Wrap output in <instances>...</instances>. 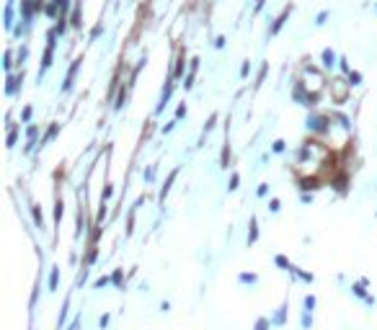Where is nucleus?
I'll use <instances>...</instances> for the list:
<instances>
[{
	"label": "nucleus",
	"mask_w": 377,
	"mask_h": 330,
	"mask_svg": "<svg viewBox=\"0 0 377 330\" xmlns=\"http://www.w3.org/2000/svg\"><path fill=\"white\" fill-rule=\"evenodd\" d=\"M326 124H328L326 116H310V119H308V127H310L313 132H326V129H328Z\"/></svg>",
	"instance_id": "obj_1"
},
{
	"label": "nucleus",
	"mask_w": 377,
	"mask_h": 330,
	"mask_svg": "<svg viewBox=\"0 0 377 330\" xmlns=\"http://www.w3.org/2000/svg\"><path fill=\"white\" fill-rule=\"evenodd\" d=\"M31 214H34L36 227H39V230H44V217H41V209H39V206H31Z\"/></svg>",
	"instance_id": "obj_2"
},
{
	"label": "nucleus",
	"mask_w": 377,
	"mask_h": 330,
	"mask_svg": "<svg viewBox=\"0 0 377 330\" xmlns=\"http://www.w3.org/2000/svg\"><path fill=\"white\" fill-rule=\"evenodd\" d=\"M334 62H336V54L331 52V49H323V65L326 67H334Z\"/></svg>",
	"instance_id": "obj_3"
},
{
	"label": "nucleus",
	"mask_w": 377,
	"mask_h": 330,
	"mask_svg": "<svg viewBox=\"0 0 377 330\" xmlns=\"http://www.w3.org/2000/svg\"><path fill=\"white\" fill-rule=\"evenodd\" d=\"M57 281H59V268H52V274H49V292L57 289Z\"/></svg>",
	"instance_id": "obj_4"
},
{
	"label": "nucleus",
	"mask_w": 377,
	"mask_h": 330,
	"mask_svg": "<svg viewBox=\"0 0 377 330\" xmlns=\"http://www.w3.org/2000/svg\"><path fill=\"white\" fill-rule=\"evenodd\" d=\"M173 181H176V170L168 175V181H165V186H163V191H160V199H165V193L171 191V183H173Z\"/></svg>",
	"instance_id": "obj_5"
},
{
	"label": "nucleus",
	"mask_w": 377,
	"mask_h": 330,
	"mask_svg": "<svg viewBox=\"0 0 377 330\" xmlns=\"http://www.w3.org/2000/svg\"><path fill=\"white\" fill-rule=\"evenodd\" d=\"M284 18H287V10H284L282 16L274 21V26H271V34H277V31H279V28H282V23H284Z\"/></svg>",
	"instance_id": "obj_6"
},
{
	"label": "nucleus",
	"mask_w": 377,
	"mask_h": 330,
	"mask_svg": "<svg viewBox=\"0 0 377 330\" xmlns=\"http://www.w3.org/2000/svg\"><path fill=\"white\" fill-rule=\"evenodd\" d=\"M65 320H67V302L62 305V312H59V318H57V328H59V330H62V323H65Z\"/></svg>",
	"instance_id": "obj_7"
},
{
	"label": "nucleus",
	"mask_w": 377,
	"mask_h": 330,
	"mask_svg": "<svg viewBox=\"0 0 377 330\" xmlns=\"http://www.w3.org/2000/svg\"><path fill=\"white\" fill-rule=\"evenodd\" d=\"M303 305H305V312H313V307H315V297L308 294V297L303 299Z\"/></svg>",
	"instance_id": "obj_8"
},
{
	"label": "nucleus",
	"mask_w": 377,
	"mask_h": 330,
	"mask_svg": "<svg viewBox=\"0 0 377 330\" xmlns=\"http://www.w3.org/2000/svg\"><path fill=\"white\" fill-rule=\"evenodd\" d=\"M49 65H52V47L47 49V54H44V62H41V72H44V70H47ZM41 72H39V75H41Z\"/></svg>",
	"instance_id": "obj_9"
},
{
	"label": "nucleus",
	"mask_w": 377,
	"mask_h": 330,
	"mask_svg": "<svg viewBox=\"0 0 377 330\" xmlns=\"http://www.w3.org/2000/svg\"><path fill=\"white\" fill-rule=\"evenodd\" d=\"M238 281H240V284H256V274H240Z\"/></svg>",
	"instance_id": "obj_10"
},
{
	"label": "nucleus",
	"mask_w": 377,
	"mask_h": 330,
	"mask_svg": "<svg viewBox=\"0 0 377 330\" xmlns=\"http://www.w3.org/2000/svg\"><path fill=\"white\" fill-rule=\"evenodd\" d=\"M59 219H62V201L54 204V222H59Z\"/></svg>",
	"instance_id": "obj_11"
},
{
	"label": "nucleus",
	"mask_w": 377,
	"mask_h": 330,
	"mask_svg": "<svg viewBox=\"0 0 377 330\" xmlns=\"http://www.w3.org/2000/svg\"><path fill=\"white\" fill-rule=\"evenodd\" d=\"M300 323H303V328L308 330V328L313 325V318H310V312H305V315H303V318H300Z\"/></svg>",
	"instance_id": "obj_12"
},
{
	"label": "nucleus",
	"mask_w": 377,
	"mask_h": 330,
	"mask_svg": "<svg viewBox=\"0 0 377 330\" xmlns=\"http://www.w3.org/2000/svg\"><path fill=\"white\" fill-rule=\"evenodd\" d=\"M256 237H259V230H256V219H251V237H248V243H253Z\"/></svg>",
	"instance_id": "obj_13"
},
{
	"label": "nucleus",
	"mask_w": 377,
	"mask_h": 330,
	"mask_svg": "<svg viewBox=\"0 0 377 330\" xmlns=\"http://www.w3.org/2000/svg\"><path fill=\"white\" fill-rule=\"evenodd\" d=\"M228 158H230V147L222 150V168H228Z\"/></svg>",
	"instance_id": "obj_14"
},
{
	"label": "nucleus",
	"mask_w": 377,
	"mask_h": 330,
	"mask_svg": "<svg viewBox=\"0 0 377 330\" xmlns=\"http://www.w3.org/2000/svg\"><path fill=\"white\" fill-rule=\"evenodd\" d=\"M277 266H282V268H292V266L287 263V258H284V256H277Z\"/></svg>",
	"instance_id": "obj_15"
},
{
	"label": "nucleus",
	"mask_w": 377,
	"mask_h": 330,
	"mask_svg": "<svg viewBox=\"0 0 377 330\" xmlns=\"http://www.w3.org/2000/svg\"><path fill=\"white\" fill-rule=\"evenodd\" d=\"M18 80H21V78H10V80H8V93L16 91V83H18Z\"/></svg>",
	"instance_id": "obj_16"
},
{
	"label": "nucleus",
	"mask_w": 377,
	"mask_h": 330,
	"mask_svg": "<svg viewBox=\"0 0 377 330\" xmlns=\"http://www.w3.org/2000/svg\"><path fill=\"white\" fill-rule=\"evenodd\" d=\"M349 80H352V85H357V83L362 80V75H359V72H349Z\"/></svg>",
	"instance_id": "obj_17"
},
{
	"label": "nucleus",
	"mask_w": 377,
	"mask_h": 330,
	"mask_svg": "<svg viewBox=\"0 0 377 330\" xmlns=\"http://www.w3.org/2000/svg\"><path fill=\"white\" fill-rule=\"evenodd\" d=\"M16 145V129H10V134H8V147H13Z\"/></svg>",
	"instance_id": "obj_18"
},
{
	"label": "nucleus",
	"mask_w": 377,
	"mask_h": 330,
	"mask_svg": "<svg viewBox=\"0 0 377 330\" xmlns=\"http://www.w3.org/2000/svg\"><path fill=\"white\" fill-rule=\"evenodd\" d=\"M274 323H277V325H282V323H284V307H282V310L277 312V318H274Z\"/></svg>",
	"instance_id": "obj_19"
},
{
	"label": "nucleus",
	"mask_w": 377,
	"mask_h": 330,
	"mask_svg": "<svg viewBox=\"0 0 377 330\" xmlns=\"http://www.w3.org/2000/svg\"><path fill=\"white\" fill-rule=\"evenodd\" d=\"M266 328H269V320H264V318L256 323V330H266Z\"/></svg>",
	"instance_id": "obj_20"
},
{
	"label": "nucleus",
	"mask_w": 377,
	"mask_h": 330,
	"mask_svg": "<svg viewBox=\"0 0 377 330\" xmlns=\"http://www.w3.org/2000/svg\"><path fill=\"white\" fill-rule=\"evenodd\" d=\"M106 284H109V279H106V276H101V279L96 281V289H101V287H106Z\"/></svg>",
	"instance_id": "obj_21"
},
{
	"label": "nucleus",
	"mask_w": 377,
	"mask_h": 330,
	"mask_svg": "<svg viewBox=\"0 0 377 330\" xmlns=\"http://www.w3.org/2000/svg\"><path fill=\"white\" fill-rule=\"evenodd\" d=\"M282 150H284V142L277 140V142H274V153H282Z\"/></svg>",
	"instance_id": "obj_22"
},
{
	"label": "nucleus",
	"mask_w": 377,
	"mask_h": 330,
	"mask_svg": "<svg viewBox=\"0 0 377 330\" xmlns=\"http://www.w3.org/2000/svg\"><path fill=\"white\" fill-rule=\"evenodd\" d=\"M98 325H101V330H103V328H106V325H109V315H103V318L98 320Z\"/></svg>",
	"instance_id": "obj_23"
},
{
	"label": "nucleus",
	"mask_w": 377,
	"mask_h": 330,
	"mask_svg": "<svg viewBox=\"0 0 377 330\" xmlns=\"http://www.w3.org/2000/svg\"><path fill=\"white\" fill-rule=\"evenodd\" d=\"M238 181H240V178H238V175H233V178H230V186H228V188H238Z\"/></svg>",
	"instance_id": "obj_24"
},
{
	"label": "nucleus",
	"mask_w": 377,
	"mask_h": 330,
	"mask_svg": "<svg viewBox=\"0 0 377 330\" xmlns=\"http://www.w3.org/2000/svg\"><path fill=\"white\" fill-rule=\"evenodd\" d=\"M269 209H271V212H279V201L274 199V201H271V204H269Z\"/></svg>",
	"instance_id": "obj_25"
},
{
	"label": "nucleus",
	"mask_w": 377,
	"mask_h": 330,
	"mask_svg": "<svg viewBox=\"0 0 377 330\" xmlns=\"http://www.w3.org/2000/svg\"><path fill=\"white\" fill-rule=\"evenodd\" d=\"M248 70H251V65H248V62H246V65H243V67H240V75H243V78H246V75H248Z\"/></svg>",
	"instance_id": "obj_26"
},
{
	"label": "nucleus",
	"mask_w": 377,
	"mask_h": 330,
	"mask_svg": "<svg viewBox=\"0 0 377 330\" xmlns=\"http://www.w3.org/2000/svg\"><path fill=\"white\" fill-rule=\"evenodd\" d=\"M67 330H78V320H72V325H70Z\"/></svg>",
	"instance_id": "obj_27"
}]
</instances>
